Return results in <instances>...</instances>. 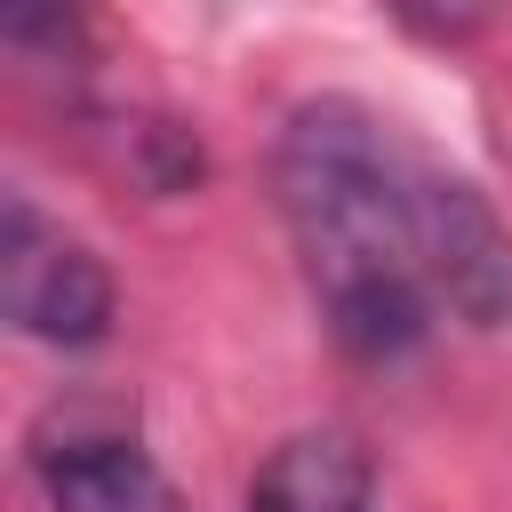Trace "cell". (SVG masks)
Here are the masks:
<instances>
[{
    "instance_id": "1",
    "label": "cell",
    "mask_w": 512,
    "mask_h": 512,
    "mask_svg": "<svg viewBox=\"0 0 512 512\" xmlns=\"http://www.w3.org/2000/svg\"><path fill=\"white\" fill-rule=\"evenodd\" d=\"M272 192L336 344L360 360L416 352L440 320L424 264V152L368 104L312 96L272 144Z\"/></svg>"
},
{
    "instance_id": "7",
    "label": "cell",
    "mask_w": 512,
    "mask_h": 512,
    "mask_svg": "<svg viewBox=\"0 0 512 512\" xmlns=\"http://www.w3.org/2000/svg\"><path fill=\"white\" fill-rule=\"evenodd\" d=\"M416 40H432V48H464V40H480L488 32V16H496V0H384Z\"/></svg>"
},
{
    "instance_id": "5",
    "label": "cell",
    "mask_w": 512,
    "mask_h": 512,
    "mask_svg": "<svg viewBox=\"0 0 512 512\" xmlns=\"http://www.w3.org/2000/svg\"><path fill=\"white\" fill-rule=\"evenodd\" d=\"M248 512H376V472L344 432H296L264 456Z\"/></svg>"
},
{
    "instance_id": "2",
    "label": "cell",
    "mask_w": 512,
    "mask_h": 512,
    "mask_svg": "<svg viewBox=\"0 0 512 512\" xmlns=\"http://www.w3.org/2000/svg\"><path fill=\"white\" fill-rule=\"evenodd\" d=\"M0 288H8V320L32 344H96L112 328V272L64 232L48 224L24 192H8V240H0Z\"/></svg>"
},
{
    "instance_id": "3",
    "label": "cell",
    "mask_w": 512,
    "mask_h": 512,
    "mask_svg": "<svg viewBox=\"0 0 512 512\" xmlns=\"http://www.w3.org/2000/svg\"><path fill=\"white\" fill-rule=\"evenodd\" d=\"M424 264L440 312L464 328H504L512 320V224L488 208V192L424 152Z\"/></svg>"
},
{
    "instance_id": "6",
    "label": "cell",
    "mask_w": 512,
    "mask_h": 512,
    "mask_svg": "<svg viewBox=\"0 0 512 512\" xmlns=\"http://www.w3.org/2000/svg\"><path fill=\"white\" fill-rule=\"evenodd\" d=\"M0 24L24 64H80V0H0Z\"/></svg>"
},
{
    "instance_id": "4",
    "label": "cell",
    "mask_w": 512,
    "mask_h": 512,
    "mask_svg": "<svg viewBox=\"0 0 512 512\" xmlns=\"http://www.w3.org/2000/svg\"><path fill=\"white\" fill-rule=\"evenodd\" d=\"M32 472L48 488V512H192L160 456L104 424H56L32 440Z\"/></svg>"
}]
</instances>
